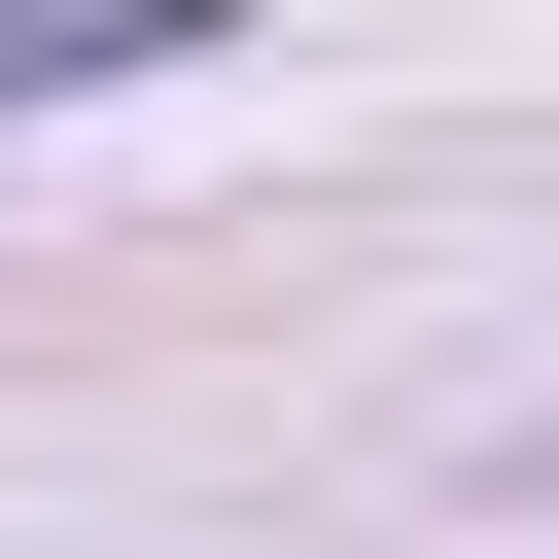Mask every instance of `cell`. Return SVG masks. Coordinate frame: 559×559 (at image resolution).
Wrapping results in <instances>:
<instances>
[{
  "instance_id": "obj_1",
  "label": "cell",
  "mask_w": 559,
  "mask_h": 559,
  "mask_svg": "<svg viewBox=\"0 0 559 559\" xmlns=\"http://www.w3.org/2000/svg\"><path fill=\"white\" fill-rule=\"evenodd\" d=\"M210 0H0V70H175Z\"/></svg>"
},
{
  "instance_id": "obj_2",
  "label": "cell",
  "mask_w": 559,
  "mask_h": 559,
  "mask_svg": "<svg viewBox=\"0 0 559 559\" xmlns=\"http://www.w3.org/2000/svg\"><path fill=\"white\" fill-rule=\"evenodd\" d=\"M524 489H559V454H524Z\"/></svg>"
}]
</instances>
